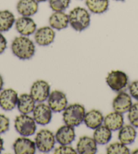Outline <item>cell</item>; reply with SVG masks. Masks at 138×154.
Returning <instances> with one entry per match:
<instances>
[{
  "label": "cell",
  "mask_w": 138,
  "mask_h": 154,
  "mask_svg": "<svg viewBox=\"0 0 138 154\" xmlns=\"http://www.w3.org/2000/svg\"><path fill=\"white\" fill-rule=\"evenodd\" d=\"M7 48V40L5 37L0 32V54H2Z\"/></svg>",
  "instance_id": "1f68e13d"
},
{
  "label": "cell",
  "mask_w": 138,
  "mask_h": 154,
  "mask_svg": "<svg viewBox=\"0 0 138 154\" xmlns=\"http://www.w3.org/2000/svg\"><path fill=\"white\" fill-rule=\"evenodd\" d=\"M137 137V132L134 126L124 125L119 129L118 138L120 142L128 145L134 143Z\"/></svg>",
  "instance_id": "7402d4cb"
},
{
  "label": "cell",
  "mask_w": 138,
  "mask_h": 154,
  "mask_svg": "<svg viewBox=\"0 0 138 154\" xmlns=\"http://www.w3.org/2000/svg\"><path fill=\"white\" fill-rule=\"evenodd\" d=\"M50 94V86L44 80H38L34 82L31 86L30 94L39 103H44L47 100Z\"/></svg>",
  "instance_id": "52a82bcc"
},
{
  "label": "cell",
  "mask_w": 138,
  "mask_h": 154,
  "mask_svg": "<svg viewBox=\"0 0 138 154\" xmlns=\"http://www.w3.org/2000/svg\"><path fill=\"white\" fill-rule=\"evenodd\" d=\"M36 147L40 152L48 153L54 147L56 138L52 131L47 129L39 131L34 138Z\"/></svg>",
  "instance_id": "8992f818"
},
{
  "label": "cell",
  "mask_w": 138,
  "mask_h": 154,
  "mask_svg": "<svg viewBox=\"0 0 138 154\" xmlns=\"http://www.w3.org/2000/svg\"><path fill=\"white\" fill-rule=\"evenodd\" d=\"M4 149V140L2 139V138L0 137V153H2V151Z\"/></svg>",
  "instance_id": "d6a6232c"
},
{
  "label": "cell",
  "mask_w": 138,
  "mask_h": 154,
  "mask_svg": "<svg viewBox=\"0 0 138 154\" xmlns=\"http://www.w3.org/2000/svg\"><path fill=\"white\" fill-rule=\"evenodd\" d=\"M133 153H138V149H135L133 151Z\"/></svg>",
  "instance_id": "d590c367"
},
{
  "label": "cell",
  "mask_w": 138,
  "mask_h": 154,
  "mask_svg": "<svg viewBox=\"0 0 138 154\" xmlns=\"http://www.w3.org/2000/svg\"><path fill=\"white\" fill-rule=\"evenodd\" d=\"M129 93L131 97L138 100V80L133 82L129 86Z\"/></svg>",
  "instance_id": "4dcf8cb0"
},
{
  "label": "cell",
  "mask_w": 138,
  "mask_h": 154,
  "mask_svg": "<svg viewBox=\"0 0 138 154\" xmlns=\"http://www.w3.org/2000/svg\"><path fill=\"white\" fill-rule=\"evenodd\" d=\"M133 105L131 95L125 92H120L113 100L112 107L116 112L124 114L128 112Z\"/></svg>",
  "instance_id": "4fadbf2b"
},
{
  "label": "cell",
  "mask_w": 138,
  "mask_h": 154,
  "mask_svg": "<svg viewBox=\"0 0 138 154\" xmlns=\"http://www.w3.org/2000/svg\"><path fill=\"white\" fill-rule=\"evenodd\" d=\"M4 86V80H3V78H2V75H0V91L3 88Z\"/></svg>",
  "instance_id": "836d02e7"
},
{
  "label": "cell",
  "mask_w": 138,
  "mask_h": 154,
  "mask_svg": "<svg viewBox=\"0 0 138 154\" xmlns=\"http://www.w3.org/2000/svg\"><path fill=\"white\" fill-rule=\"evenodd\" d=\"M35 143L26 137H20L13 144L14 153L16 154H34L36 151Z\"/></svg>",
  "instance_id": "5bb4252c"
},
{
  "label": "cell",
  "mask_w": 138,
  "mask_h": 154,
  "mask_svg": "<svg viewBox=\"0 0 138 154\" xmlns=\"http://www.w3.org/2000/svg\"><path fill=\"white\" fill-rule=\"evenodd\" d=\"M35 1H37L39 3V2H45L47 1V0H35Z\"/></svg>",
  "instance_id": "e575fe53"
},
{
  "label": "cell",
  "mask_w": 138,
  "mask_h": 154,
  "mask_svg": "<svg viewBox=\"0 0 138 154\" xmlns=\"http://www.w3.org/2000/svg\"><path fill=\"white\" fill-rule=\"evenodd\" d=\"M104 124L111 131H116L124 125V118L122 113L116 111L111 112L104 118Z\"/></svg>",
  "instance_id": "ac0fdd59"
},
{
  "label": "cell",
  "mask_w": 138,
  "mask_h": 154,
  "mask_svg": "<svg viewBox=\"0 0 138 154\" xmlns=\"http://www.w3.org/2000/svg\"><path fill=\"white\" fill-rule=\"evenodd\" d=\"M93 138L97 144L106 145L112 139V131L106 126L101 125L95 129Z\"/></svg>",
  "instance_id": "603a6c76"
},
{
  "label": "cell",
  "mask_w": 138,
  "mask_h": 154,
  "mask_svg": "<svg viewBox=\"0 0 138 154\" xmlns=\"http://www.w3.org/2000/svg\"><path fill=\"white\" fill-rule=\"evenodd\" d=\"M18 99V93L14 90H4L0 94V107L5 111H12L17 105Z\"/></svg>",
  "instance_id": "7c38bea8"
},
{
  "label": "cell",
  "mask_w": 138,
  "mask_h": 154,
  "mask_svg": "<svg viewBox=\"0 0 138 154\" xmlns=\"http://www.w3.org/2000/svg\"><path fill=\"white\" fill-rule=\"evenodd\" d=\"M16 131L23 137H29L35 133L36 122L28 114H22L16 117L14 121Z\"/></svg>",
  "instance_id": "277c9868"
},
{
  "label": "cell",
  "mask_w": 138,
  "mask_h": 154,
  "mask_svg": "<svg viewBox=\"0 0 138 154\" xmlns=\"http://www.w3.org/2000/svg\"><path fill=\"white\" fill-rule=\"evenodd\" d=\"M128 119L135 128H138V102L133 104L128 111Z\"/></svg>",
  "instance_id": "83f0119b"
},
{
  "label": "cell",
  "mask_w": 138,
  "mask_h": 154,
  "mask_svg": "<svg viewBox=\"0 0 138 154\" xmlns=\"http://www.w3.org/2000/svg\"><path fill=\"white\" fill-rule=\"evenodd\" d=\"M86 109L82 105L75 103V104L67 106L64 110L62 114L63 121L66 125L76 127L80 125L83 122Z\"/></svg>",
  "instance_id": "3957f363"
},
{
  "label": "cell",
  "mask_w": 138,
  "mask_h": 154,
  "mask_svg": "<svg viewBox=\"0 0 138 154\" xmlns=\"http://www.w3.org/2000/svg\"><path fill=\"white\" fill-rule=\"evenodd\" d=\"M87 8L94 14H102L107 11L109 0H86Z\"/></svg>",
  "instance_id": "cb8c5ba5"
},
{
  "label": "cell",
  "mask_w": 138,
  "mask_h": 154,
  "mask_svg": "<svg viewBox=\"0 0 138 154\" xmlns=\"http://www.w3.org/2000/svg\"><path fill=\"white\" fill-rule=\"evenodd\" d=\"M76 153H77L76 150L68 145H61L60 147L56 149L54 151V153L55 154H76Z\"/></svg>",
  "instance_id": "f1b7e54d"
},
{
  "label": "cell",
  "mask_w": 138,
  "mask_h": 154,
  "mask_svg": "<svg viewBox=\"0 0 138 154\" xmlns=\"http://www.w3.org/2000/svg\"><path fill=\"white\" fill-rule=\"evenodd\" d=\"M56 33L51 26H43L34 33V40L39 46H47L51 44L55 39Z\"/></svg>",
  "instance_id": "8fae6325"
},
{
  "label": "cell",
  "mask_w": 138,
  "mask_h": 154,
  "mask_svg": "<svg viewBox=\"0 0 138 154\" xmlns=\"http://www.w3.org/2000/svg\"><path fill=\"white\" fill-rule=\"evenodd\" d=\"M106 153L108 154H129L130 151L126 145L121 142H116L108 146L106 148Z\"/></svg>",
  "instance_id": "484cf974"
},
{
  "label": "cell",
  "mask_w": 138,
  "mask_h": 154,
  "mask_svg": "<svg viewBox=\"0 0 138 154\" xmlns=\"http://www.w3.org/2000/svg\"><path fill=\"white\" fill-rule=\"evenodd\" d=\"M17 107L22 114H29L33 112L35 107V100L31 94H22L18 97Z\"/></svg>",
  "instance_id": "44dd1931"
},
{
  "label": "cell",
  "mask_w": 138,
  "mask_h": 154,
  "mask_svg": "<svg viewBox=\"0 0 138 154\" xmlns=\"http://www.w3.org/2000/svg\"><path fill=\"white\" fill-rule=\"evenodd\" d=\"M10 128V119L6 116L0 114V134L7 132Z\"/></svg>",
  "instance_id": "f546056e"
},
{
  "label": "cell",
  "mask_w": 138,
  "mask_h": 154,
  "mask_svg": "<svg viewBox=\"0 0 138 154\" xmlns=\"http://www.w3.org/2000/svg\"><path fill=\"white\" fill-rule=\"evenodd\" d=\"M69 24L73 29L81 32L86 29L91 23V17L86 9L76 7L68 14Z\"/></svg>",
  "instance_id": "7a4b0ae2"
},
{
  "label": "cell",
  "mask_w": 138,
  "mask_h": 154,
  "mask_svg": "<svg viewBox=\"0 0 138 154\" xmlns=\"http://www.w3.org/2000/svg\"><path fill=\"white\" fill-rule=\"evenodd\" d=\"M97 151V143L94 138L81 137L76 144V151L80 154H95Z\"/></svg>",
  "instance_id": "2e32d148"
},
{
  "label": "cell",
  "mask_w": 138,
  "mask_h": 154,
  "mask_svg": "<svg viewBox=\"0 0 138 154\" xmlns=\"http://www.w3.org/2000/svg\"><path fill=\"white\" fill-rule=\"evenodd\" d=\"M33 119L37 124L45 126L51 122L52 111L48 105L40 103L34 107L33 111Z\"/></svg>",
  "instance_id": "9c48e42d"
},
{
  "label": "cell",
  "mask_w": 138,
  "mask_h": 154,
  "mask_svg": "<svg viewBox=\"0 0 138 154\" xmlns=\"http://www.w3.org/2000/svg\"><path fill=\"white\" fill-rule=\"evenodd\" d=\"M70 0H49L50 6L54 12H62L68 8Z\"/></svg>",
  "instance_id": "4316f807"
},
{
  "label": "cell",
  "mask_w": 138,
  "mask_h": 154,
  "mask_svg": "<svg viewBox=\"0 0 138 154\" xmlns=\"http://www.w3.org/2000/svg\"><path fill=\"white\" fill-rule=\"evenodd\" d=\"M104 118L102 113L100 111L92 109L86 113L83 122L87 128L95 130L102 125Z\"/></svg>",
  "instance_id": "ffe728a7"
},
{
  "label": "cell",
  "mask_w": 138,
  "mask_h": 154,
  "mask_svg": "<svg viewBox=\"0 0 138 154\" xmlns=\"http://www.w3.org/2000/svg\"><path fill=\"white\" fill-rule=\"evenodd\" d=\"M47 104L53 112L60 113L67 107L68 100L66 94L59 90H54L50 94Z\"/></svg>",
  "instance_id": "ba28073f"
},
{
  "label": "cell",
  "mask_w": 138,
  "mask_h": 154,
  "mask_svg": "<svg viewBox=\"0 0 138 154\" xmlns=\"http://www.w3.org/2000/svg\"><path fill=\"white\" fill-rule=\"evenodd\" d=\"M15 22V17L12 12L9 10L0 11V32L9 31Z\"/></svg>",
  "instance_id": "d4e9b609"
},
{
  "label": "cell",
  "mask_w": 138,
  "mask_h": 154,
  "mask_svg": "<svg viewBox=\"0 0 138 154\" xmlns=\"http://www.w3.org/2000/svg\"><path fill=\"white\" fill-rule=\"evenodd\" d=\"M108 86L115 92H123L129 86V78L123 71H112L106 79Z\"/></svg>",
  "instance_id": "5b68a950"
},
{
  "label": "cell",
  "mask_w": 138,
  "mask_h": 154,
  "mask_svg": "<svg viewBox=\"0 0 138 154\" xmlns=\"http://www.w3.org/2000/svg\"><path fill=\"white\" fill-rule=\"evenodd\" d=\"M11 48L12 53L20 60H28L35 52L33 42L26 36L16 37L13 40Z\"/></svg>",
  "instance_id": "6da1fadb"
},
{
  "label": "cell",
  "mask_w": 138,
  "mask_h": 154,
  "mask_svg": "<svg viewBox=\"0 0 138 154\" xmlns=\"http://www.w3.org/2000/svg\"><path fill=\"white\" fill-rule=\"evenodd\" d=\"M15 26L18 32L23 36H29L37 31L35 22L29 17L18 18L15 22Z\"/></svg>",
  "instance_id": "30bf717a"
},
{
  "label": "cell",
  "mask_w": 138,
  "mask_h": 154,
  "mask_svg": "<svg viewBox=\"0 0 138 154\" xmlns=\"http://www.w3.org/2000/svg\"><path fill=\"white\" fill-rule=\"evenodd\" d=\"M56 140L60 145H70L75 139V131L74 127L64 125L58 129L55 135Z\"/></svg>",
  "instance_id": "9a60e30c"
},
{
  "label": "cell",
  "mask_w": 138,
  "mask_h": 154,
  "mask_svg": "<svg viewBox=\"0 0 138 154\" xmlns=\"http://www.w3.org/2000/svg\"><path fill=\"white\" fill-rule=\"evenodd\" d=\"M38 2L35 0H19L16 5L18 12L22 17H32L38 11Z\"/></svg>",
  "instance_id": "e0dca14e"
},
{
  "label": "cell",
  "mask_w": 138,
  "mask_h": 154,
  "mask_svg": "<svg viewBox=\"0 0 138 154\" xmlns=\"http://www.w3.org/2000/svg\"><path fill=\"white\" fill-rule=\"evenodd\" d=\"M115 1H117V2H123L124 0H115Z\"/></svg>",
  "instance_id": "8d00e7d4"
},
{
  "label": "cell",
  "mask_w": 138,
  "mask_h": 154,
  "mask_svg": "<svg viewBox=\"0 0 138 154\" xmlns=\"http://www.w3.org/2000/svg\"><path fill=\"white\" fill-rule=\"evenodd\" d=\"M49 23L52 29L56 30H62L68 27L69 24L68 15L62 12H54L50 16Z\"/></svg>",
  "instance_id": "d6986e66"
}]
</instances>
